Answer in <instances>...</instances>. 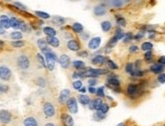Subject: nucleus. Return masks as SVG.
Segmentation results:
<instances>
[{"instance_id":"8fccbe9b","label":"nucleus","mask_w":165,"mask_h":126,"mask_svg":"<svg viewBox=\"0 0 165 126\" xmlns=\"http://www.w3.org/2000/svg\"><path fill=\"white\" fill-rule=\"evenodd\" d=\"M88 84H89L90 87H93V86H95V85L97 84V80H96V79L91 78V79H89V80H88Z\"/></svg>"},{"instance_id":"393cba45","label":"nucleus","mask_w":165,"mask_h":126,"mask_svg":"<svg viewBox=\"0 0 165 126\" xmlns=\"http://www.w3.org/2000/svg\"><path fill=\"white\" fill-rule=\"evenodd\" d=\"M73 67L77 69L78 71H82L85 69V64L82 61H75L73 62Z\"/></svg>"},{"instance_id":"49530a36","label":"nucleus","mask_w":165,"mask_h":126,"mask_svg":"<svg viewBox=\"0 0 165 126\" xmlns=\"http://www.w3.org/2000/svg\"><path fill=\"white\" fill-rule=\"evenodd\" d=\"M152 56H153L152 50H150V52H146V53H145V59H146V61L150 62L151 60H152Z\"/></svg>"},{"instance_id":"39448f33","label":"nucleus","mask_w":165,"mask_h":126,"mask_svg":"<svg viewBox=\"0 0 165 126\" xmlns=\"http://www.w3.org/2000/svg\"><path fill=\"white\" fill-rule=\"evenodd\" d=\"M0 121L3 124H8L11 121V114L7 110H1L0 111Z\"/></svg>"},{"instance_id":"72a5a7b5","label":"nucleus","mask_w":165,"mask_h":126,"mask_svg":"<svg viewBox=\"0 0 165 126\" xmlns=\"http://www.w3.org/2000/svg\"><path fill=\"white\" fill-rule=\"evenodd\" d=\"M72 86H73V88H74L75 90L79 91L82 88V82L80 80L74 81V82H73V84H72Z\"/></svg>"},{"instance_id":"a18cd8bd","label":"nucleus","mask_w":165,"mask_h":126,"mask_svg":"<svg viewBox=\"0 0 165 126\" xmlns=\"http://www.w3.org/2000/svg\"><path fill=\"white\" fill-rule=\"evenodd\" d=\"M157 80H158V82H159V83L164 84V83H165V73L159 74V76H158V78H157Z\"/></svg>"},{"instance_id":"423d86ee","label":"nucleus","mask_w":165,"mask_h":126,"mask_svg":"<svg viewBox=\"0 0 165 126\" xmlns=\"http://www.w3.org/2000/svg\"><path fill=\"white\" fill-rule=\"evenodd\" d=\"M140 88H139L137 85H134V84H131L128 86V89H127V92L132 98H135L139 95V92H140Z\"/></svg>"},{"instance_id":"cd10ccee","label":"nucleus","mask_w":165,"mask_h":126,"mask_svg":"<svg viewBox=\"0 0 165 126\" xmlns=\"http://www.w3.org/2000/svg\"><path fill=\"white\" fill-rule=\"evenodd\" d=\"M141 49L145 52H150V50L153 49V43H149V42H146V43H143V45L141 46Z\"/></svg>"},{"instance_id":"c9c22d12","label":"nucleus","mask_w":165,"mask_h":126,"mask_svg":"<svg viewBox=\"0 0 165 126\" xmlns=\"http://www.w3.org/2000/svg\"><path fill=\"white\" fill-rule=\"evenodd\" d=\"M116 19H117V23L119 24V26H125V25H126V20H125V18H124V17L117 16Z\"/></svg>"},{"instance_id":"473e14b6","label":"nucleus","mask_w":165,"mask_h":126,"mask_svg":"<svg viewBox=\"0 0 165 126\" xmlns=\"http://www.w3.org/2000/svg\"><path fill=\"white\" fill-rule=\"evenodd\" d=\"M109 110V106L107 105L106 103H102V105L100 106L99 112H101V113H102V114H106Z\"/></svg>"},{"instance_id":"a211bd4d","label":"nucleus","mask_w":165,"mask_h":126,"mask_svg":"<svg viewBox=\"0 0 165 126\" xmlns=\"http://www.w3.org/2000/svg\"><path fill=\"white\" fill-rule=\"evenodd\" d=\"M102 103L103 102L101 99H94L92 102H90V108L96 110V111H99L100 106L102 105Z\"/></svg>"},{"instance_id":"58836bf2","label":"nucleus","mask_w":165,"mask_h":126,"mask_svg":"<svg viewBox=\"0 0 165 126\" xmlns=\"http://www.w3.org/2000/svg\"><path fill=\"white\" fill-rule=\"evenodd\" d=\"M9 90V87L7 85H4V84H0V94H5L7 93Z\"/></svg>"},{"instance_id":"f8f14e48","label":"nucleus","mask_w":165,"mask_h":126,"mask_svg":"<svg viewBox=\"0 0 165 126\" xmlns=\"http://www.w3.org/2000/svg\"><path fill=\"white\" fill-rule=\"evenodd\" d=\"M106 62H107V59L106 58V56H101V55L95 56L94 58L91 60V63L94 64V65H97V66L103 65Z\"/></svg>"},{"instance_id":"4c0bfd02","label":"nucleus","mask_w":165,"mask_h":126,"mask_svg":"<svg viewBox=\"0 0 165 126\" xmlns=\"http://www.w3.org/2000/svg\"><path fill=\"white\" fill-rule=\"evenodd\" d=\"M106 118V114H102L101 112L97 111L96 113L94 114V119L95 120H102V119Z\"/></svg>"},{"instance_id":"f704fd0d","label":"nucleus","mask_w":165,"mask_h":126,"mask_svg":"<svg viewBox=\"0 0 165 126\" xmlns=\"http://www.w3.org/2000/svg\"><path fill=\"white\" fill-rule=\"evenodd\" d=\"M37 59H38V61H39V63L41 65L43 66L44 68H46V61H45V58L41 55V53H38L37 55Z\"/></svg>"},{"instance_id":"1a4fd4ad","label":"nucleus","mask_w":165,"mask_h":126,"mask_svg":"<svg viewBox=\"0 0 165 126\" xmlns=\"http://www.w3.org/2000/svg\"><path fill=\"white\" fill-rule=\"evenodd\" d=\"M61 119L64 126H74V120H73V118L71 117V115L64 113V114H62Z\"/></svg>"},{"instance_id":"412c9836","label":"nucleus","mask_w":165,"mask_h":126,"mask_svg":"<svg viewBox=\"0 0 165 126\" xmlns=\"http://www.w3.org/2000/svg\"><path fill=\"white\" fill-rule=\"evenodd\" d=\"M78 101L80 102L82 105H88V104H90L91 100L88 96L84 95V94H82V95H79L78 96Z\"/></svg>"},{"instance_id":"4be33fe9","label":"nucleus","mask_w":165,"mask_h":126,"mask_svg":"<svg viewBox=\"0 0 165 126\" xmlns=\"http://www.w3.org/2000/svg\"><path fill=\"white\" fill-rule=\"evenodd\" d=\"M21 22H23V21L18 20L16 17H11L10 18V26L15 28V29H18V28H20Z\"/></svg>"},{"instance_id":"9b49d317","label":"nucleus","mask_w":165,"mask_h":126,"mask_svg":"<svg viewBox=\"0 0 165 126\" xmlns=\"http://www.w3.org/2000/svg\"><path fill=\"white\" fill-rule=\"evenodd\" d=\"M70 98V91L68 89H64L61 91V93H60V97H59V101L60 103L64 104L68 101V99Z\"/></svg>"},{"instance_id":"0e129e2a","label":"nucleus","mask_w":165,"mask_h":126,"mask_svg":"<svg viewBox=\"0 0 165 126\" xmlns=\"http://www.w3.org/2000/svg\"><path fill=\"white\" fill-rule=\"evenodd\" d=\"M118 126H126V125H125V123H119Z\"/></svg>"},{"instance_id":"f03ea898","label":"nucleus","mask_w":165,"mask_h":126,"mask_svg":"<svg viewBox=\"0 0 165 126\" xmlns=\"http://www.w3.org/2000/svg\"><path fill=\"white\" fill-rule=\"evenodd\" d=\"M11 70L9 69L7 66H0V79L2 81H9L11 78Z\"/></svg>"},{"instance_id":"4d7b16f0","label":"nucleus","mask_w":165,"mask_h":126,"mask_svg":"<svg viewBox=\"0 0 165 126\" xmlns=\"http://www.w3.org/2000/svg\"><path fill=\"white\" fill-rule=\"evenodd\" d=\"M4 33H5V28L2 26L1 22H0V34H1V36H3Z\"/></svg>"},{"instance_id":"7c9ffc66","label":"nucleus","mask_w":165,"mask_h":126,"mask_svg":"<svg viewBox=\"0 0 165 126\" xmlns=\"http://www.w3.org/2000/svg\"><path fill=\"white\" fill-rule=\"evenodd\" d=\"M126 1H122V0H113V1H110V4H112L113 7H122V6L125 4Z\"/></svg>"},{"instance_id":"864d4df0","label":"nucleus","mask_w":165,"mask_h":126,"mask_svg":"<svg viewBox=\"0 0 165 126\" xmlns=\"http://www.w3.org/2000/svg\"><path fill=\"white\" fill-rule=\"evenodd\" d=\"M158 64H160V65H162V66H165V56H162L159 59V62H158Z\"/></svg>"},{"instance_id":"b1692460","label":"nucleus","mask_w":165,"mask_h":126,"mask_svg":"<svg viewBox=\"0 0 165 126\" xmlns=\"http://www.w3.org/2000/svg\"><path fill=\"white\" fill-rule=\"evenodd\" d=\"M112 22L110 21H107V20H106V21H102L101 22V29H102L104 32H109V31L112 29Z\"/></svg>"},{"instance_id":"aec40b11","label":"nucleus","mask_w":165,"mask_h":126,"mask_svg":"<svg viewBox=\"0 0 165 126\" xmlns=\"http://www.w3.org/2000/svg\"><path fill=\"white\" fill-rule=\"evenodd\" d=\"M23 126H39V123L34 117H27L24 119Z\"/></svg>"},{"instance_id":"4468645a","label":"nucleus","mask_w":165,"mask_h":126,"mask_svg":"<svg viewBox=\"0 0 165 126\" xmlns=\"http://www.w3.org/2000/svg\"><path fill=\"white\" fill-rule=\"evenodd\" d=\"M46 42L48 45H50L51 46H54V48H58L59 45H60V42L59 39H57L56 36H47V39Z\"/></svg>"},{"instance_id":"c03bdc74","label":"nucleus","mask_w":165,"mask_h":126,"mask_svg":"<svg viewBox=\"0 0 165 126\" xmlns=\"http://www.w3.org/2000/svg\"><path fill=\"white\" fill-rule=\"evenodd\" d=\"M133 34L131 33V32H129V33H126L125 34V36H124V42L125 43H128V42H130L131 39H133Z\"/></svg>"},{"instance_id":"5701e85b","label":"nucleus","mask_w":165,"mask_h":126,"mask_svg":"<svg viewBox=\"0 0 165 126\" xmlns=\"http://www.w3.org/2000/svg\"><path fill=\"white\" fill-rule=\"evenodd\" d=\"M44 33L46 34L47 36H56V30L54 29L53 27H50V26H46V27H44Z\"/></svg>"},{"instance_id":"7ed1b4c3","label":"nucleus","mask_w":165,"mask_h":126,"mask_svg":"<svg viewBox=\"0 0 165 126\" xmlns=\"http://www.w3.org/2000/svg\"><path fill=\"white\" fill-rule=\"evenodd\" d=\"M43 111H44V114H45L47 117H53V116H55V113H56L55 107L50 102H46L44 104Z\"/></svg>"},{"instance_id":"3c124183","label":"nucleus","mask_w":165,"mask_h":126,"mask_svg":"<svg viewBox=\"0 0 165 126\" xmlns=\"http://www.w3.org/2000/svg\"><path fill=\"white\" fill-rule=\"evenodd\" d=\"M129 50H130V53H137L139 50V48L137 46H130Z\"/></svg>"},{"instance_id":"a19ab883","label":"nucleus","mask_w":165,"mask_h":126,"mask_svg":"<svg viewBox=\"0 0 165 126\" xmlns=\"http://www.w3.org/2000/svg\"><path fill=\"white\" fill-rule=\"evenodd\" d=\"M37 84H38V86H40V87H46V80L44 78H38V80H37Z\"/></svg>"},{"instance_id":"37998d69","label":"nucleus","mask_w":165,"mask_h":126,"mask_svg":"<svg viewBox=\"0 0 165 126\" xmlns=\"http://www.w3.org/2000/svg\"><path fill=\"white\" fill-rule=\"evenodd\" d=\"M107 66H109V68L112 69V70H117V69L119 68L118 66H117L113 61H110V60H107Z\"/></svg>"},{"instance_id":"2f4dec72","label":"nucleus","mask_w":165,"mask_h":126,"mask_svg":"<svg viewBox=\"0 0 165 126\" xmlns=\"http://www.w3.org/2000/svg\"><path fill=\"white\" fill-rule=\"evenodd\" d=\"M25 45V43L23 40H14V42L11 43V46H14V48H21Z\"/></svg>"},{"instance_id":"603ef678","label":"nucleus","mask_w":165,"mask_h":126,"mask_svg":"<svg viewBox=\"0 0 165 126\" xmlns=\"http://www.w3.org/2000/svg\"><path fill=\"white\" fill-rule=\"evenodd\" d=\"M78 56H83V58H86L88 56V53L86 50H83V52H78Z\"/></svg>"},{"instance_id":"052dcab7","label":"nucleus","mask_w":165,"mask_h":126,"mask_svg":"<svg viewBox=\"0 0 165 126\" xmlns=\"http://www.w3.org/2000/svg\"><path fill=\"white\" fill-rule=\"evenodd\" d=\"M81 36H82V39H89V34H87V33L81 34Z\"/></svg>"},{"instance_id":"680f3d73","label":"nucleus","mask_w":165,"mask_h":126,"mask_svg":"<svg viewBox=\"0 0 165 126\" xmlns=\"http://www.w3.org/2000/svg\"><path fill=\"white\" fill-rule=\"evenodd\" d=\"M79 92H81V93H85L86 92V88H84V87H82L80 90H79Z\"/></svg>"},{"instance_id":"de8ad7c7","label":"nucleus","mask_w":165,"mask_h":126,"mask_svg":"<svg viewBox=\"0 0 165 126\" xmlns=\"http://www.w3.org/2000/svg\"><path fill=\"white\" fill-rule=\"evenodd\" d=\"M54 21L61 25V24H63V23L65 22V19L63 17H55V18H54Z\"/></svg>"},{"instance_id":"79ce46f5","label":"nucleus","mask_w":165,"mask_h":126,"mask_svg":"<svg viewBox=\"0 0 165 126\" xmlns=\"http://www.w3.org/2000/svg\"><path fill=\"white\" fill-rule=\"evenodd\" d=\"M134 69H135V67H134V65H133V64H127V66H126V72H127V73L132 74L133 71H134Z\"/></svg>"},{"instance_id":"c756f323","label":"nucleus","mask_w":165,"mask_h":126,"mask_svg":"<svg viewBox=\"0 0 165 126\" xmlns=\"http://www.w3.org/2000/svg\"><path fill=\"white\" fill-rule=\"evenodd\" d=\"M36 15L39 16L40 18H42V19H49L50 18V14H48L43 11H36Z\"/></svg>"},{"instance_id":"e2e57ef3","label":"nucleus","mask_w":165,"mask_h":126,"mask_svg":"<svg viewBox=\"0 0 165 126\" xmlns=\"http://www.w3.org/2000/svg\"><path fill=\"white\" fill-rule=\"evenodd\" d=\"M45 126H55V124L52 123V122H49V123H47Z\"/></svg>"},{"instance_id":"6e6d98bb","label":"nucleus","mask_w":165,"mask_h":126,"mask_svg":"<svg viewBox=\"0 0 165 126\" xmlns=\"http://www.w3.org/2000/svg\"><path fill=\"white\" fill-rule=\"evenodd\" d=\"M88 91H89V93L91 94H96V89H95L94 87H89L88 88Z\"/></svg>"},{"instance_id":"13d9d810","label":"nucleus","mask_w":165,"mask_h":126,"mask_svg":"<svg viewBox=\"0 0 165 126\" xmlns=\"http://www.w3.org/2000/svg\"><path fill=\"white\" fill-rule=\"evenodd\" d=\"M20 29H21V30H23V31L27 30V24H25V23H23V22H21V25H20Z\"/></svg>"},{"instance_id":"20e7f679","label":"nucleus","mask_w":165,"mask_h":126,"mask_svg":"<svg viewBox=\"0 0 165 126\" xmlns=\"http://www.w3.org/2000/svg\"><path fill=\"white\" fill-rule=\"evenodd\" d=\"M66 104H67V108H68L69 111H70V113H72V114H75V113L78 112L77 100H76L75 98H73V97L69 98L67 102H66Z\"/></svg>"},{"instance_id":"5fc2aeb1","label":"nucleus","mask_w":165,"mask_h":126,"mask_svg":"<svg viewBox=\"0 0 165 126\" xmlns=\"http://www.w3.org/2000/svg\"><path fill=\"white\" fill-rule=\"evenodd\" d=\"M14 5L17 6V7L20 8V9H25V6H23V4H20V2H14Z\"/></svg>"},{"instance_id":"2eb2a0df","label":"nucleus","mask_w":165,"mask_h":126,"mask_svg":"<svg viewBox=\"0 0 165 126\" xmlns=\"http://www.w3.org/2000/svg\"><path fill=\"white\" fill-rule=\"evenodd\" d=\"M47 42H46V39H41L38 40V46H39V48L41 49V50L44 53H46L48 52H51V49L48 48L47 46Z\"/></svg>"},{"instance_id":"f257e3e1","label":"nucleus","mask_w":165,"mask_h":126,"mask_svg":"<svg viewBox=\"0 0 165 126\" xmlns=\"http://www.w3.org/2000/svg\"><path fill=\"white\" fill-rule=\"evenodd\" d=\"M16 64H17V67L20 69V70H27L30 66V59H28L27 56L25 55H20V56L17 58V61H16Z\"/></svg>"},{"instance_id":"f3484780","label":"nucleus","mask_w":165,"mask_h":126,"mask_svg":"<svg viewBox=\"0 0 165 126\" xmlns=\"http://www.w3.org/2000/svg\"><path fill=\"white\" fill-rule=\"evenodd\" d=\"M0 22H1L2 26L4 27L5 29L11 27L10 26V18H8V16H6V15H1V16H0Z\"/></svg>"},{"instance_id":"a878e982","label":"nucleus","mask_w":165,"mask_h":126,"mask_svg":"<svg viewBox=\"0 0 165 126\" xmlns=\"http://www.w3.org/2000/svg\"><path fill=\"white\" fill-rule=\"evenodd\" d=\"M72 28H73V30H74L75 32H77V33H82V31H83V26H82V24L79 23V22L73 23Z\"/></svg>"},{"instance_id":"6e6552de","label":"nucleus","mask_w":165,"mask_h":126,"mask_svg":"<svg viewBox=\"0 0 165 126\" xmlns=\"http://www.w3.org/2000/svg\"><path fill=\"white\" fill-rule=\"evenodd\" d=\"M100 43H101V39L99 36H96V37H93L89 40L88 43V48L90 49H98V46H100Z\"/></svg>"},{"instance_id":"c85d7f7f","label":"nucleus","mask_w":165,"mask_h":126,"mask_svg":"<svg viewBox=\"0 0 165 126\" xmlns=\"http://www.w3.org/2000/svg\"><path fill=\"white\" fill-rule=\"evenodd\" d=\"M46 63H47V67L48 69H49L50 71H53L54 70V68H55V61L52 59H47L46 58Z\"/></svg>"},{"instance_id":"ddd939ff","label":"nucleus","mask_w":165,"mask_h":126,"mask_svg":"<svg viewBox=\"0 0 165 126\" xmlns=\"http://www.w3.org/2000/svg\"><path fill=\"white\" fill-rule=\"evenodd\" d=\"M67 48L70 50H73V52H78L79 49H80V45L75 39H69L67 42Z\"/></svg>"},{"instance_id":"09e8293b","label":"nucleus","mask_w":165,"mask_h":126,"mask_svg":"<svg viewBox=\"0 0 165 126\" xmlns=\"http://www.w3.org/2000/svg\"><path fill=\"white\" fill-rule=\"evenodd\" d=\"M117 42H118V39H117V37H116V36L112 37V39H110V40L109 42V46H110V48H112V46H113L116 45Z\"/></svg>"},{"instance_id":"bf43d9fd","label":"nucleus","mask_w":165,"mask_h":126,"mask_svg":"<svg viewBox=\"0 0 165 126\" xmlns=\"http://www.w3.org/2000/svg\"><path fill=\"white\" fill-rule=\"evenodd\" d=\"M143 36H144V33H142V32H140V33H138V34H137V36H135V39H142V37H143Z\"/></svg>"},{"instance_id":"dca6fc26","label":"nucleus","mask_w":165,"mask_h":126,"mask_svg":"<svg viewBox=\"0 0 165 126\" xmlns=\"http://www.w3.org/2000/svg\"><path fill=\"white\" fill-rule=\"evenodd\" d=\"M94 14L97 15V16H102L106 13V8L102 5H97L94 7Z\"/></svg>"},{"instance_id":"6ab92c4d","label":"nucleus","mask_w":165,"mask_h":126,"mask_svg":"<svg viewBox=\"0 0 165 126\" xmlns=\"http://www.w3.org/2000/svg\"><path fill=\"white\" fill-rule=\"evenodd\" d=\"M151 72H153L154 74H161L164 70V66L160 65V64H155L150 67Z\"/></svg>"},{"instance_id":"0eeeda50","label":"nucleus","mask_w":165,"mask_h":126,"mask_svg":"<svg viewBox=\"0 0 165 126\" xmlns=\"http://www.w3.org/2000/svg\"><path fill=\"white\" fill-rule=\"evenodd\" d=\"M113 76H109V79H107V83H109V86L110 88H116V87H119L120 82L118 79V77L115 75V74H112Z\"/></svg>"},{"instance_id":"ea45409f","label":"nucleus","mask_w":165,"mask_h":126,"mask_svg":"<svg viewBox=\"0 0 165 126\" xmlns=\"http://www.w3.org/2000/svg\"><path fill=\"white\" fill-rule=\"evenodd\" d=\"M96 95L98 97H100V98H103L104 96H106V94H104V88L103 87H100L96 89Z\"/></svg>"},{"instance_id":"9d476101","label":"nucleus","mask_w":165,"mask_h":126,"mask_svg":"<svg viewBox=\"0 0 165 126\" xmlns=\"http://www.w3.org/2000/svg\"><path fill=\"white\" fill-rule=\"evenodd\" d=\"M59 63L63 69H68L69 66H70V58L67 55H62L60 56Z\"/></svg>"},{"instance_id":"bb28decb","label":"nucleus","mask_w":165,"mask_h":126,"mask_svg":"<svg viewBox=\"0 0 165 126\" xmlns=\"http://www.w3.org/2000/svg\"><path fill=\"white\" fill-rule=\"evenodd\" d=\"M10 37L13 40H20L23 39V33L20 31H13L12 33H10Z\"/></svg>"},{"instance_id":"e433bc0d","label":"nucleus","mask_w":165,"mask_h":126,"mask_svg":"<svg viewBox=\"0 0 165 126\" xmlns=\"http://www.w3.org/2000/svg\"><path fill=\"white\" fill-rule=\"evenodd\" d=\"M145 72H143L141 70H136L134 69V71H133V73L131 74L133 77H142V76H144Z\"/></svg>"}]
</instances>
